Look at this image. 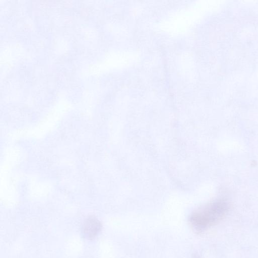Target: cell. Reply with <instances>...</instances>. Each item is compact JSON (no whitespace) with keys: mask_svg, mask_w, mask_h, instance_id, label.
I'll use <instances>...</instances> for the list:
<instances>
[{"mask_svg":"<svg viewBox=\"0 0 258 258\" xmlns=\"http://www.w3.org/2000/svg\"><path fill=\"white\" fill-rule=\"evenodd\" d=\"M227 200L219 199L201 207L190 215L189 222L197 232H202L215 225L226 214L229 210Z\"/></svg>","mask_w":258,"mask_h":258,"instance_id":"obj_1","label":"cell"},{"mask_svg":"<svg viewBox=\"0 0 258 258\" xmlns=\"http://www.w3.org/2000/svg\"><path fill=\"white\" fill-rule=\"evenodd\" d=\"M102 229L101 222L95 217L86 218L81 227V233L85 239L92 240L99 234Z\"/></svg>","mask_w":258,"mask_h":258,"instance_id":"obj_2","label":"cell"}]
</instances>
